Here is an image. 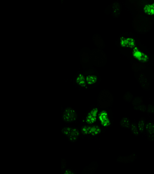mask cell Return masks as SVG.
Listing matches in <instances>:
<instances>
[{"instance_id":"obj_1","label":"cell","mask_w":154,"mask_h":174,"mask_svg":"<svg viewBox=\"0 0 154 174\" xmlns=\"http://www.w3.org/2000/svg\"><path fill=\"white\" fill-rule=\"evenodd\" d=\"M134 20V28L139 33H145L151 29L154 23V19L138 12Z\"/></svg>"},{"instance_id":"obj_2","label":"cell","mask_w":154,"mask_h":174,"mask_svg":"<svg viewBox=\"0 0 154 174\" xmlns=\"http://www.w3.org/2000/svg\"><path fill=\"white\" fill-rule=\"evenodd\" d=\"M137 43L136 37L128 33L120 34L116 42L117 46L122 50H128L137 45Z\"/></svg>"},{"instance_id":"obj_3","label":"cell","mask_w":154,"mask_h":174,"mask_svg":"<svg viewBox=\"0 0 154 174\" xmlns=\"http://www.w3.org/2000/svg\"><path fill=\"white\" fill-rule=\"evenodd\" d=\"M128 50L131 58L135 60L134 62L138 61L148 65L152 60L151 56L148 52L137 45Z\"/></svg>"},{"instance_id":"obj_4","label":"cell","mask_w":154,"mask_h":174,"mask_svg":"<svg viewBox=\"0 0 154 174\" xmlns=\"http://www.w3.org/2000/svg\"><path fill=\"white\" fill-rule=\"evenodd\" d=\"M91 63L93 67H103L107 62V56L102 49L95 48L90 53Z\"/></svg>"},{"instance_id":"obj_5","label":"cell","mask_w":154,"mask_h":174,"mask_svg":"<svg viewBox=\"0 0 154 174\" xmlns=\"http://www.w3.org/2000/svg\"><path fill=\"white\" fill-rule=\"evenodd\" d=\"M147 67L145 70L135 73V77L139 84L144 90L148 91L150 89L152 82L151 71Z\"/></svg>"},{"instance_id":"obj_6","label":"cell","mask_w":154,"mask_h":174,"mask_svg":"<svg viewBox=\"0 0 154 174\" xmlns=\"http://www.w3.org/2000/svg\"><path fill=\"white\" fill-rule=\"evenodd\" d=\"M137 1L133 4L137 11L154 19V0Z\"/></svg>"},{"instance_id":"obj_7","label":"cell","mask_w":154,"mask_h":174,"mask_svg":"<svg viewBox=\"0 0 154 174\" xmlns=\"http://www.w3.org/2000/svg\"><path fill=\"white\" fill-rule=\"evenodd\" d=\"M113 96L111 92L106 89L102 90L97 98V106L99 109L109 108L112 106Z\"/></svg>"},{"instance_id":"obj_8","label":"cell","mask_w":154,"mask_h":174,"mask_svg":"<svg viewBox=\"0 0 154 174\" xmlns=\"http://www.w3.org/2000/svg\"><path fill=\"white\" fill-rule=\"evenodd\" d=\"M112 112L109 109H99L97 123L103 129L109 127L112 123Z\"/></svg>"},{"instance_id":"obj_9","label":"cell","mask_w":154,"mask_h":174,"mask_svg":"<svg viewBox=\"0 0 154 174\" xmlns=\"http://www.w3.org/2000/svg\"><path fill=\"white\" fill-rule=\"evenodd\" d=\"M103 128L97 123L92 124H84L80 130L81 134L84 136L95 137L100 134Z\"/></svg>"},{"instance_id":"obj_10","label":"cell","mask_w":154,"mask_h":174,"mask_svg":"<svg viewBox=\"0 0 154 174\" xmlns=\"http://www.w3.org/2000/svg\"><path fill=\"white\" fill-rule=\"evenodd\" d=\"M99 110L97 105L91 107L87 111L83 119L84 124H92L96 123Z\"/></svg>"},{"instance_id":"obj_11","label":"cell","mask_w":154,"mask_h":174,"mask_svg":"<svg viewBox=\"0 0 154 174\" xmlns=\"http://www.w3.org/2000/svg\"><path fill=\"white\" fill-rule=\"evenodd\" d=\"M91 49L87 47H83L80 50L79 57L81 65L83 68L92 67L90 60V53Z\"/></svg>"},{"instance_id":"obj_12","label":"cell","mask_w":154,"mask_h":174,"mask_svg":"<svg viewBox=\"0 0 154 174\" xmlns=\"http://www.w3.org/2000/svg\"><path fill=\"white\" fill-rule=\"evenodd\" d=\"M62 134L70 141H74L77 140L80 134V130L75 127H66L62 128Z\"/></svg>"},{"instance_id":"obj_13","label":"cell","mask_w":154,"mask_h":174,"mask_svg":"<svg viewBox=\"0 0 154 174\" xmlns=\"http://www.w3.org/2000/svg\"><path fill=\"white\" fill-rule=\"evenodd\" d=\"M73 82L75 86L79 89L86 90L89 89L85 76L80 71L75 76Z\"/></svg>"},{"instance_id":"obj_14","label":"cell","mask_w":154,"mask_h":174,"mask_svg":"<svg viewBox=\"0 0 154 174\" xmlns=\"http://www.w3.org/2000/svg\"><path fill=\"white\" fill-rule=\"evenodd\" d=\"M77 114L73 108L68 107L63 111V120L66 123H71L76 120Z\"/></svg>"},{"instance_id":"obj_15","label":"cell","mask_w":154,"mask_h":174,"mask_svg":"<svg viewBox=\"0 0 154 174\" xmlns=\"http://www.w3.org/2000/svg\"><path fill=\"white\" fill-rule=\"evenodd\" d=\"M85 77L89 89L97 85L100 82V75L98 72Z\"/></svg>"},{"instance_id":"obj_16","label":"cell","mask_w":154,"mask_h":174,"mask_svg":"<svg viewBox=\"0 0 154 174\" xmlns=\"http://www.w3.org/2000/svg\"><path fill=\"white\" fill-rule=\"evenodd\" d=\"M145 134L148 140L154 141V123L152 121L146 122L145 125Z\"/></svg>"},{"instance_id":"obj_17","label":"cell","mask_w":154,"mask_h":174,"mask_svg":"<svg viewBox=\"0 0 154 174\" xmlns=\"http://www.w3.org/2000/svg\"><path fill=\"white\" fill-rule=\"evenodd\" d=\"M92 40L96 48L103 50L105 47L104 41L99 34L95 33L93 35Z\"/></svg>"},{"instance_id":"obj_18","label":"cell","mask_w":154,"mask_h":174,"mask_svg":"<svg viewBox=\"0 0 154 174\" xmlns=\"http://www.w3.org/2000/svg\"><path fill=\"white\" fill-rule=\"evenodd\" d=\"M147 67V64L138 61L133 62L131 66L132 70L134 73L143 71Z\"/></svg>"},{"instance_id":"obj_19","label":"cell","mask_w":154,"mask_h":174,"mask_svg":"<svg viewBox=\"0 0 154 174\" xmlns=\"http://www.w3.org/2000/svg\"><path fill=\"white\" fill-rule=\"evenodd\" d=\"M136 153H133L126 156H120L117 160L118 161L122 163H129L133 162L136 160Z\"/></svg>"},{"instance_id":"obj_20","label":"cell","mask_w":154,"mask_h":174,"mask_svg":"<svg viewBox=\"0 0 154 174\" xmlns=\"http://www.w3.org/2000/svg\"><path fill=\"white\" fill-rule=\"evenodd\" d=\"M146 121L144 118H141L137 121V124L140 134H145V125Z\"/></svg>"},{"instance_id":"obj_21","label":"cell","mask_w":154,"mask_h":174,"mask_svg":"<svg viewBox=\"0 0 154 174\" xmlns=\"http://www.w3.org/2000/svg\"><path fill=\"white\" fill-rule=\"evenodd\" d=\"M130 129L132 134L135 136H138L140 135L137 123L133 122L131 123Z\"/></svg>"},{"instance_id":"obj_22","label":"cell","mask_w":154,"mask_h":174,"mask_svg":"<svg viewBox=\"0 0 154 174\" xmlns=\"http://www.w3.org/2000/svg\"><path fill=\"white\" fill-rule=\"evenodd\" d=\"M143 103V100L141 97L137 96L134 97L131 102L133 106H137L140 105Z\"/></svg>"},{"instance_id":"obj_23","label":"cell","mask_w":154,"mask_h":174,"mask_svg":"<svg viewBox=\"0 0 154 174\" xmlns=\"http://www.w3.org/2000/svg\"><path fill=\"white\" fill-rule=\"evenodd\" d=\"M134 96L133 94L129 92H126L124 95V99L128 102H131L134 99Z\"/></svg>"},{"instance_id":"obj_24","label":"cell","mask_w":154,"mask_h":174,"mask_svg":"<svg viewBox=\"0 0 154 174\" xmlns=\"http://www.w3.org/2000/svg\"><path fill=\"white\" fill-rule=\"evenodd\" d=\"M131 122L129 119L128 118H124L122 121V125L125 127L130 129Z\"/></svg>"},{"instance_id":"obj_25","label":"cell","mask_w":154,"mask_h":174,"mask_svg":"<svg viewBox=\"0 0 154 174\" xmlns=\"http://www.w3.org/2000/svg\"><path fill=\"white\" fill-rule=\"evenodd\" d=\"M133 108L135 110L141 112H145L146 111L147 106L143 103L141 105L137 106H133Z\"/></svg>"},{"instance_id":"obj_26","label":"cell","mask_w":154,"mask_h":174,"mask_svg":"<svg viewBox=\"0 0 154 174\" xmlns=\"http://www.w3.org/2000/svg\"><path fill=\"white\" fill-rule=\"evenodd\" d=\"M146 112L149 113L154 115V105L150 104L147 106Z\"/></svg>"},{"instance_id":"obj_27","label":"cell","mask_w":154,"mask_h":174,"mask_svg":"<svg viewBox=\"0 0 154 174\" xmlns=\"http://www.w3.org/2000/svg\"><path fill=\"white\" fill-rule=\"evenodd\" d=\"M62 168H61V170H63L65 168H66V162L65 161V160L63 159H62Z\"/></svg>"},{"instance_id":"obj_28","label":"cell","mask_w":154,"mask_h":174,"mask_svg":"<svg viewBox=\"0 0 154 174\" xmlns=\"http://www.w3.org/2000/svg\"><path fill=\"white\" fill-rule=\"evenodd\" d=\"M65 174H70V173H73V172H72L71 171V170L67 169L65 170L63 172Z\"/></svg>"},{"instance_id":"obj_29","label":"cell","mask_w":154,"mask_h":174,"mask_svg":"<svg viewBox=\"0 0 154 174\" xmlns=\"http://www.w3.org/2000/svg\"><path fill=\"white\" fill-rule=\"evenodd\" d=\"M153 104L154 105V100H153Z\"/></svg>"}]
</instances>
